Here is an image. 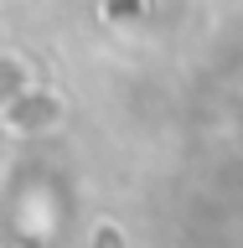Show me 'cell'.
I'll list each match as a JSON object with an SVG mask.
<instances>
[{
	"label": "cell",
	"mask_w": 243,
	"mask_h": 248,
	"mask_svg": "<svg viewBox=\"0 0 243 248\" xmlns=\"http://www.w3.org/2000/svg\"><path fill=\"white\" fill-rule=\"evenodd\" d=\"M16 88H21V57H5L0 52V104H11Z\"/></svg>",
	"instance_id": "cell-1"
}]
</instances>
